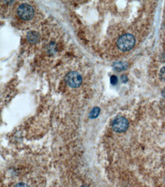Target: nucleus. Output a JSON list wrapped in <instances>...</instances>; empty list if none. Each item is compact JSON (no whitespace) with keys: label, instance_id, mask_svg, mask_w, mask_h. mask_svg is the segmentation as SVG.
I'll list each match as a JSON object with an SVG mask.
<instances>
[{"label":"nucleus","instance_id":"obj_1","mask_svg":"<svg viewBox=\"0 0 165 187\" xmlns=\"http://www.w3.org/2000/svg\"><path fill=\"white\" fill-rule=\"evenodd\" d=\"M136 43V39L131 34H124L121 36L117 40V46L120 50L126 52L133 48Z\"/></svg>","mask_w":165,"mask_h":187},{"label":"nucleus","instance_id":"obj_2","mask_svg":"<svg viewBox=\"0 0 165 187\" xmlns=\"http://www.w3.org/2000/svg\"><path fill=\"white\" fill-rule=\"evenodd\" d=\"M18 14L20 18L24 21L31 20L33 17L34 11L31 6L28 4H22L18 8Z\"/></svg>","mask_w":165,"mask_h":187},{"label":"nucleus","instance_id":"obj_3","mask_svg":"<svg viewBox=\"0 0 165 187\" xmlns=\"http://www.w3.org/2000/svg\"><path fill=\"white\" fill-rule=\"evenodd\" d=\"M65 82L69 86L72 88L79 87L82 82V78L79 73L72 71L69 72L65 77Z\"/></svg>","mask_w":165,"mask_h":187},{"label":"nucleus","instance_id":"obj_4","mask_svg":"<svg viewBox=\"0 0 165 187\" xmlns=\"http://www.w3.org/2000/svg\"><path fill=\"white\" fill-rule=\"evenodd\" d=\"M129 127V122L124 117H117L112 122V128L117 132H123L126 131Z\"/></svg>","mask_w":165,"mask_h":187},{"label":"nucleus","instance_id":"obj_5","mask_svg":"<svg viewBox=\"0 0 165 187\" xmlns=\"http://www.w3.org/2000/svg\"><path fill=\"white\" fill-rule=\"evenodd\" d=\"M27 38H28V40L30 43H34L38 41V39H39V34L35 31H30L28 33Z\"/></svg>","mask_w":165,"mask_h":187},{"label":"nucleus","instance_id":"obj_6","mask_svg":"<svg viewBox=\"0 0 165 187\" xmlns=\"http://www.w3.org/2000/svg\"><path fill=\"white\" fill-rule=\"evenodd\" d=\"M100 110L98 107L94 108L92 109V111H91L90 115H89L90 118L94 119V118H96V117H97V116H98L99 114H100Z\"/></svg>","mask_w":165,"mask_h":187},{"label":"nucleus","instance_id":"obj_7","mask_svg":"<svg viewBox=\"0 0 165 187\" xmlns=\"http://www.w3.org/2000/svg\"><path fill=\"white\" fill-rule=\"evenodd\" d=\"M114 68L116 69V70H124V69L126 68V65L125 63L123 62H118L116 64H115L114 65Z\"/></svg>","mask_w":165,"mask_h":187},{"label":"nucleus","instance_id":"obj_8","mask_svg":"<svg viewBox=\"0 0 165 187\" xmlns=\"http://www.w3.org/2000/svg\"><path fill=\"white\" fill-rule=\"evenodd\" d=\"M160 77H161V80L165 82V66L161 69V71H160Z\"/></svg>","mask_w":165,"mask_h":187},{"label":"nucleus","instance_id":"obj_9","mask_svg":"<svg viewBox=\"0 0 165 187\" xmlns=\"http://www.w3.org/2000/svg\"><path fill=\"white\" fill-rule=\"evenodd\" d=\"M118 80H117V77H116V76H112L111 77H110V83L113 84V85H115V84H116V83H117Z\"/></svg>","mask_w":165,"mask_h":187},{"label":"nucleus","instance_id":"obj_10","mask_svg":"<svg viewBox=\"0 0 165 187\" xmlns=\"http://www.w3.org/2000/svg\"><path fill=\"white\" fill-rule=\"evenodd\" d=\"M14 187H28V186L24 183H18Z\"/></svg>","mask_w":165,"mask_h":187},{"label":"nucleus","instance_id":"obj_11","mask_svg":"<svg viewBox=\"0 0 165 187\" xmlns=\"http://www.w3.org/2000/svg\"><path fill=\"white\" fill-rule=\"evenodd\" d=\"M127 80V77H126V75H123L122 76V81L123 83H125Z\"/></svg>","mask_w":165,"mask_h":187},{"label":"nucleus","instance_id":"obj_12","mask_svg":"<svg viewBox=\"0 0 165 187\" xmlns=\"http://www.w3.org/2000/svg\"><path fill=\"white\" fill-rule=\"evenodd\" d=\"M162 95H163V96H164V97H165V90H164L163 92H162Z\"/></svg>","mask_w":165,"mask_h":187},{"label":"nucleus","instance_id":"obj_13","mask_svg":"<svg viewBox=\"0 0 165 187\" xmlns=\"http://www.w3.org/2000/svg\"><path fill=\"white\" fill-rule=\"evenodd\" d=\"M81 187H89V186H81Z\"/></svg>","mask_w":165,"mask_h":187}]
</instances>
